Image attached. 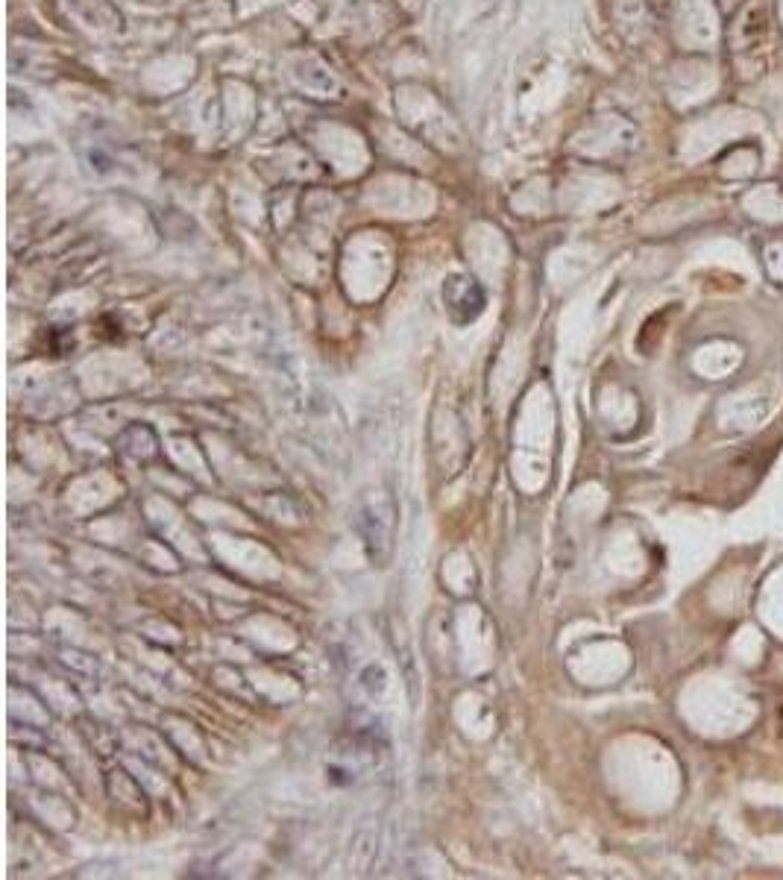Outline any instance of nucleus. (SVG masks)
Returning <instances> with one entry per match:
<instances>
[{"label": "nucleus", "mask_w": 783, "mask_h": 880, "mask_svg": "<svg viewBox=\"0 0 783 880\" xmlns=\"http://www.w3.org/2000/svg\"><path fill=\"white\" fill-rule=\"evenodd\" d=\"M470 294H479V285H476V279H470V276H452V279L443 285V300H446V306H449L452 314H455L458 308H464V323L473 320V317L481 311V306H484V297H473V300H470Z\"/></svg>", "instance_id": "f257e3e1"}]
</instances>
